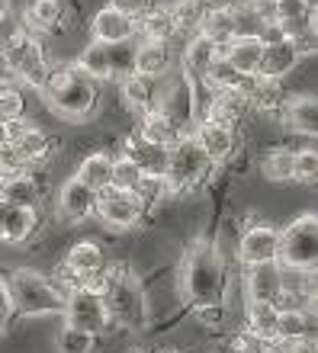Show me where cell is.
Here are the masks:
<instances>
[{
  "instance_id": "cell-15",
  "label": "cell",
  "mask_w": 318,
  "mask_h": 353,
  "mask_svg": "<svg viewBox=\"0 0 318 353\" xmlns=\"http://www.w3.org/2000/svg\"><path fill=\"white\" fill-rule=\"evenodd\" d=\"M58 215L65 219V222H87L97 209V193L94 190H87L81 180L74 176H68L65 183L58 186V203H55Z\"/></svg>"
},
{
  "instance_id": "cell-16",
  "label": "cell",
  "mask_w": 318,
  "mask_h": 353,
  "mask_svg": "<svg viewBox=\"0 0 318 353\" xmlns=\"http://www.w3.org/2000/svg\"><path fill=\"white\" fill-rule=\"evenodd\" d=\"M141 141H148V145H158V148H174L180 139H187L190 129H183L177 119H170L168 112H161V110H151L141 116L139 122V132H135Z\"/></svg>"
},
{
  "instance_id": "cell-3",
  "label": "cell",
  "mask_w": 318,
  "mask_h": 353,
  "mask_svg": "<svg viewBox=\"0 0 318 353\" xmlns=\"http://www.w3.org/2000/svg\"><path fill=\"white\" fill-rule=\"evenodd\" d=\"M100 296H103L106 315L112 327H126V331H141L148 325V296L135 270L129 267H112L100 276Z\"/></svg>"
},
{
  "instance_id": "cell-19",
  "label": "cell",
  "mask_w": 318,
  "mask_h": 353,
  "mask_svg": "<svg viewBox=\"0 0 318 353\" xmlns=\"http://www.w3.org/2000/svg\"><path fill=\"white\" fill-rule=\"evenodd\" d=\"M244 302H277L280 299V263H254L244 273Z\"/></svg>"
},
{
  "instance_id": "cell-2",
  "label": "cell",
  "mask_w": 318,
  "mask_h": 353,
  "mask_svg": "<svg viewBox=\"0 0 318 353\" xmlns=\"http://www.w3.org/2000/svg\"><path fill=\"white\" fill-rule=\"evenodd\" d=\"M39 93L48 110L65 122H87L100 106V87L74 65H52Z\"/></svg>"
},
{
  "instance_id": "cell-6",
  "label": "cell",
  "mask_w": 318,
  "mask_h": 353,
  "mask_svg": "<svg viewBox=\"0 0 318 353\" xmlns=\"http://www.w3.org/2000/svg\"><path fill=\"white\" fill-rule=\"evenodd\" d=\"M61 315H65L68 327H77V331L94 334V337L106 334L112 327L110 315H106V305H103V296H100V286H87V283H81V286L71 289L65 296Z\"/></svg>"
},
{
  "instance_id": "cell-43",
  "label": "cell",
  "mask_w": 318,
  "mask_h": 353,
  "mask_svg": "<svg viewBox=\"0 0 318 353\" xmlns=\"http://www.w3.org/2000/svg\"><path fill=\"white\" fill-rule=\"evenodd\" d=\"M110 7H116L119 13H126L129 19H139V17H145L155 3H151V0H110Z\"/></svg>"
},
{
  "instance_id": "cell-35",
  "label": "cell",
  "mask_w": 318,
  "mask_h": 353,
  "mask_svg": "<svg viewBox=\"0 0 318 353\" xmlns=\"http://www.w3.org/2000/svg\"><path fill=\"white\" fill-rule=\"evenodd\" d=\"M206 0H174V3H168L170 17H174V23H177V32L180 36H193L199 29V23H203V13H206Z\"/></svg>"
},
{
  "instance_id": "cell-7",
  "label": "cell",
  "mask_w": 318,
  "mask_h": 353,
  "mask_svg": "<svg viewBox=\"0 0 318 353\" xmlns=\"http://www.w3.org/2000/svg\"><path fill=\"white\" fill-rule=\"evenodd\" d=\"M3 58H7V77H17L19 84L26 87H42L48 74V55H46V46H42V39L36 32H26V36H19L17 42H10L3 48Z\"/></svg>"
},
{
  "instance_id": "cell-34",
  "label": "cell",
  "mask_w": 318,
  "mask_h": 353,
  "mask_svg": "<svg viewBox=\"0 0 318 353\" xmlns=\"http://www.w3.org/2000/svg\"><path fill=\"white\" fill-rule=\"evenodd\" d=\"M257 168H261L264 180L290 183L292 180V148H286V145H273V148L264 151V158H261Z\"/></svg>"
},
{
  "instance_id": "cell-10",
  "label": "cell",
  "mask_w": 318,
  "mask_h": 353,
  "mask_svg": "<svg viewBox=\"0 0 318 353\" xmlns=\"http://www.w3.org/2000/svg\"><path fill=\"white\" fill-rule=\"evenodd\" d=\"M94 215L106 225V228L126 232V228H135V225L145 219V205H141L132 193H119V190H103V193H97V209H94Z\"/></svg>"
},
{
  "instance_id": "cell-46",
  "label": "cell",
  "mask_w": 318,
  "mask_h": 353,
  "mask_svg": "<svg viewBox=\"0 0 318 353\" xmlns=\"http://www.w3.org/2000/svg\"><path fill=\"white\" fill-rule=\"evenodd\" d=\"M7 81V58H3V48H0V84Z\"/></svg>"
},
{
  "instance_id": "cell-9",
  "label": "cell",
  "mask_w": 318,
  "mask_h": 353,
  "mask_svg": "<svg viewBox=\"0 0 318 353\" xmlns=\"http://www.w3.org/2000/svg\"><path fill=\"white\" fill-rule=\"evenodd\" d=\"M280 254V228L270 222H248L238 238V261L244 267L254 263H277Z\"/></svg>"
},
{
  "instance_id": "cell-28",
  "label": "cell",
  "mask_w": 318,
  "mask_h": 353,
  "mask_svg": "<svg viewBox=\"0 0 318 353\" xmlns=\"http://www.w3.org/2000/svg\"><path fill=\"white\" fill-rule=\"evenodd\" d=\"M135 36L141 42H164V46H170V39H177L180 32L168 7H151L145 17L135 19Z\"/></svg>"
},
{
  "instance_id": "cell-11",
  "label": "cell",
  "mask_w": 318,
  "mask_h": 353,
  "mask_svg": "<svg viewBox=\"0 0 318 353\" xmlns=\"http://www.w3.org/2000/svg\"><path fill=\"white\" fill-rule=\"evenodd\" d=\"M193 141L206 151V158L212 161L215 168L232 161L238 154V129L228 125V122H215V119H199L193 129H190Z\"/></svg>"
},
{
  "instance_id": "cell-37",
  "label": "cell",
  "mask_w": 318,
  "mask_h": 353,
  "mask_svg": "<svg viewBox=\"0 0 318 353\" xmlns=\"http://www.w3.org/2000/svg\"><path fill=\"white\" fill-rule=\"evenodd\" d=\"M141 180V170L132 164L126 154H116L112 158V176H110V190H119V193H135V186Z\"/></svg>"
},
{
  "instance_id": "cell-26",
  "label": "cell",
  "mask_w": 318,
  "mask_h": 353,
  "mask_svg": "<svg viewBox=\"0 0 318 353\" xmlns=\"http://www.w3.org/2000/svg\"><path fill=\"white\" fill-rule=\"evenodd\" d=\"M42 186L39 180L29 174H13V176H0V203L7 205H19V209H36Z\"/></svg>"
},
{
  "instance_id": "cell-39",
  "label": "cell",
  "mask_w": 318,
  "mask_h": 353,
  "mask_svg": "<svg viewBox=\"0 0 318 353\" xmlns=\"http://www.w3.org/2000/svg\"><path fill=\"white\" fill-rule=\"evenodd\" d=\"M55 347H58V353H94L97 350V337L65 325L55 337Z\"/></svg>"
},
{
  "instance_id": "cell-4",
  "label": "cell",
  "mask_w": 318,
  "mask_h": 353,
  "mask_svg": "<svg viewBox=\"0 0 318 353\" xmlns=\"http://www.w3.org/2000/svg\"><path fill=\"white\" fill-rule=\"evenodd\" d=\"M3 289L10 296V308L26 318L61 315V308H65V296L55 289L52 276H46V273H39L32 267L10 270L7 279H3Z\"/></svg>"
},
{
  "instance_id": "cell-36",
  "label": "cell",
  "mask_w": 318,
  "mask_h": 353,
  "mask_svg": "<svg viewBox=\"0 0 318 353\" xmlns=\"http://www.w3.org/2000/svg\"><path fill=\"white\" fill-rule=\"evenodd\" d=\"M13 119H26V93L19 84L3 81L0 84V122H13Z\"/></svg>"
},
{
  "instance_id": "cell-38",
  "label": "cell",
  "mask_w": 318,
  "mask_h": 353,
  "mask_svg": "<svg viewBox=\"0 0 318 353\" xmlns=\"http://www.w3.org/2000/svg\"><path fill=\"white\" fill-rule=\"evenodd\" d=\"M135 199H139L145 209L148 205H158V203H164L168 196H174L170 193V186H168V180L164 176H148V174H141V180H139V186H135Z\"/></svg>"
},
{
  "instance_id": "cell-40",
  "label": "cell",
  "mask_w": 318,
  "mask_h": 353,
  "mask_svg": "<svg viewBox=\"0 0 318 353\" xmlns=\"http://www.w3.org/2000/svg\"><path fill=\"white\" fill-rule=\"evenodd\" d=\"M26 32H29V26H26V19H23V13L3 3V10H0V48H7L10 42H17Z\"/></svg>"
},
{
  "instance_id": "cell-17",
  "label": "cell",
  "mask_w": 318,
  "mask_h": 353,
  "mask_svg": "<svg viewBox=\"0 0 318 353\" xmlns=\"http://www.w3.org/2000/svg\"><path fill=\"white\" fill-rule=\"evenodd\" d=\"M280 119H283V125H286L290 132L312 139V135H315V129H318V106H315V97H312L309 90H306V93H292L290 100H283Z\"/></svg>"
},
{
  "instance_id": "cell-25",
  "label": "cell",
  "mask_w": 318,
  "mask_h": 353,
  "mask_svg": "<svg viewBox=\"0 0 318 353\" xmlns=\"http://www.w3.org/2000/svg\"><path fill=\"white\" fill-rule=\"evenodd\" d=\"M119 93H122V103L129 106L132 112H151L158 106V81L155 77H141V74H129L119 81Z\"/></svg>"
},
{
  "instance_id": "cell-45",
  "label": "cell",
  "mask_w": 318,
  "mask_h": 353,
  "mask_svg": "<svg viewBox=\"0 0 318 353\" xmlns=\"http://www.w3.org/2000/svg\"><path fill=\"white\" fill-rule=\"evenodd\" d=\"M273 3H277V0H248V7L261 19H273Z\"/></svg>"
},
{
  "instance_id": "cell-47",
  "label": "cell",
  "mask_w": 318,
  "mask_h": 353,
  "mask_svg": "<svg viewBox=\"0 0 318 353\" xmlns=\"http://www.w3.org/2000/svg\"><path fill=\"white\" fill-rule=\"evenodd\" d=\"M7 148V122H0V151Z\"/></svg>"
},
{
  "instance_id": "cell-23",
  "label": "cell",
  "mask_w": 318,
  "mask_h": 353,
  "mask_svg": "<svg viewBox=\"0 0 318 353\" xmlns=\"http://www.w3.org/2000/svg\"><path fill=\"white\" fill-rule=\"evenodd\" d=\"M119 154H126L141 174H148V176H164V170H168V148L148 145V141H141L139 135H129V139L122 141Z\"/></svg>"
},
{
  "instance_id": "cell-30",
  "label": "cell",
  "mask_w": 318,
  "mask_h": 353,
  "mask_svg": "<svg viewBox=\"0 0 318 353\" xmlns=\"http://www.w3.org/2000/svg\"><path fill=\"white\" fill-rule=\"evenodd\" d=\"M74 68L81 74H87L94 84L100 81H116L112 77V46H103V42H87L77 55Z\"/></svg>"
},
{
  "instance_id": "cell-29",
  "label": "cell",
  "mask_w": 318,
  "mask_h": 353,
  "mask_svg": "<svg viewBox=\"0 0 318 353\" xmlns=\"http://www.w3.org/2000/svg\"><path fill=\"white\" fill-rule=\"evenodd\" d=\"M29 32H58L68 19V3L65 0H32L23 13Z\"/></svg>"
},
{
  "instance_id": "cell-18",
  "label": "cell",
  "mask_w": 318,
  "mask_h": 353,
  "mask_svg": "<svg viewBox=\"0 0 318 353\" xmlns=\"http://www.w3.org/2000/svg\"><path fill=\"white\" fill-rule=\"evenodd\" d=\"M215 58H219V48L206 36L193 32L187 48H183V55H180V74L187 77L190 84H203V77H206V71L212 68Z\"/></svg>"
},
{
  "instance_id": "cell-27",
  "label": "cell",
  "mask_w": 318,
  "mask_h": 353,
  "mask_svg": "<svg viewBox=\"0 0 318 353\" xmlns=\"http://www.w3.org/2000/svg\"><path fill=\"white\" fill-rule=\"evenodd\" d=\"M261 52H264V42L257 36H235L228 46L219 52V58H225L235 71L241 74H257V65H261Z\"/></svg>"
},
{
  "instance_id": "cell-31",
  "label": "cell",
  "mask_w": 318,
  "mask_h": 353,
  "mask_svg": "<svg viewBox=\"0 0 318 353\" xmlns=\"http://www.w3.org/2000/svg\"><path fill=\"white\" fill-rule=\"evenodd\" d=\"M110 176H112V154L106 151H94V154H84V161L77 164L74 170V180L94 190V193H103L110 190Z\"/></svg>"
},
{
  "instance_id": "cell-42",
  "label": "cell",
  "mask_w": 318,
  "mask_h": 353,
  "mask_svg": "<svg viewBox=\"0 0 318 353\" xmlns=\"http://www.w3.org/2000/svg\"><path fill=\"white\" fill-rule=\"evenodd\" d=\"M193 318L206 327H219L225 321V302L222 305H197L193 308Z\"/></svg>"
},
{
  "instance_id": "cell-8",
  "label": "cell",
  "mask_w": 318,
  "mask_h": 353,
  "mask_svg": "<svg viewBox=\"0 0 318 353\" xmlns=\"http://www.w3.org/2000/svg\"><path fill=\"white\" fill-rule=\"evenodd\" d=\"M315 261H318V222H315V212H306L280 232L277 263L315 270Z\"/></svg>"
},
{
  "instance_id": "cell-49",
  "label": "cell",
  "mask_w": 318,
  "mask_h": 353,
  "mask_svg": "<svg viewBox=\"0 0 318 353\" xmlns=\"http://www.w3.org/2000/svg\"><path fill=\"white\" fill-rule=\"evenodd\" d=\"M0 10H3V0H0Z\"/></svg>"
},
{
  "instance_id": "cell-1",
  "label": "cell",
  "mask_w": 318,
  "mask_h": 353,
  "mask_svg": "<svg viewBox=\"0 0 318 353\" xmlns=\"http://www.w3.org/2000/svg\"><path fill=\"white\" fill-rule=\"evenodd\" d=\"M225 283H228V273H225V261L219 248L206 238H197L180 261V292H183V299L193 308L222 305Z\"/></svg>"
},
{
  "instance_id": "cell-14",
  "label": "cell",
  "mask_w": 318,
  "mask_h": 353,
  "mask_svg": "<svg viewBox=\"0 0 318 353\" xmlns=\"http://www.w3.org/2000/svg\"><path fill=\"white\" fill-rule=\"evenodd\" d=\"M90 36H94V42H103V46L135 42V19H129L126 13H119L116 7L106 3L90 19Z\"/></svg>"
},
{
  "instance_id": "cell-32",
  "label": "cell",
  "mask_w": 318,
  "mask_h": 353,
  "mask_svg": "<svg viewBox=\"0 0 318 353\" xmlns=\"http://www.w3.org/2000/svg\"><path fill=\"white\" fill-rule=\"evenodd\" d=\"M277 318H280V312L270 302H248L244 305V331L261 337L264 344H277Z\"/></svg>"
},
{
  "instance_id": "cell-13",
  "label": "cell",
  "mask_w": 318,
  "mask_h": 353,
  "mask_svg": "<svg viewBox=\"0 0 318 353\" xmlns=\"http://www.w3.org/2000/svg\"><path fill=\"white\" fill-rule=\"evenodd\" d=\"M61 270L68 276H74L77 283H90L106 270V257L103 248L97 241H74L65 251V261H61Z\"/></svg>"
},
{
  "instance_id": "cell-20",
  "label": "cell",
  "mask_w": 318,
  "mask_h": 353,
  "mask_svg": "<svg viewBox=\"0 0 318 353\" xmlns=\"http://www.w3.org/2000/svg\"><path fill=\"white\" fill-rule=\"evenodd\" d=\"M39 225L36 209L0 203V244H26Z\"/></svg>"
},
{
  "instance_id": "cell-48",
  "label": "cell",
  "mask_w": 318,
  "mask_h": 353,
  "mask_svg": "<svg viewBox=\"0 0 318 353\" xmlns=\"http://www.w3.org/2000/svg\"><path fill=\"white\" fill-rule=\"evenodd\" d=\"M132 353H145V350H132Z\"/></svg>"
},
{
  "instance_id": "cell-44",
  "label": "cell",
  "mask_w": 318,
  "mask_h": 353,
  "mask_svg": "<svg viewBox=\"0 0 318 353\" xmlns=\"http://www.w3.org/2000/svg\"><path fill=\"white\" fill-rule=\"evenodd\" d=\"M10 315H13V308H10V296H7V289H3V279H0V331L7 327Z\"/></svg>"
},
{
  "instance_id": "cell-24",
  "label": "cell",
  "mask_w": 318,
  "mask_h": 353,
  "mask_svg": "<svg viewBox=\"0 0 318 353\" xmlns=\"http://www.w3.org/2000/svg\"><path fill=\"white\" fill-rule=\"evenodd\" d=\"M13 154H17L23 164H26L29 170L39 168V164H46L48 158H52V151H55V141H52V135H48L46 129H39V125H29L23 135H19L13 145Z\"/></svg>"
},
{
  "instance_id": "cell-12",
  "label": "cell",
  "mask_w": 318,
  "mask_h": 353,
  "mask_svg": "<svg viewBox=\"0 0 318 353\" xmlns=\"http://www.w3.org/2000/svg\"><path fill=\"white\" fill-rule=\"evenodd\" d=\"M302 65V58L296 55V48H292L290 39H283V42H267L261 52V65H257V81L264 84H280L283 77H290L296 68Z\"/></svg>"
},
{
  "instance_id": "cell-33",
  "label": "cell",
  "mask_w": 318,
  "mask_h": 353,
  "mask_svg": "<svg viewBox=\"0 0 318 353\" xmlns=\"http://www.w3.org/2000/svg\"><path fill=\"white\" fill-rule=\"evenodd\" d=\"M302 341H312V312L283 308L277 318V344H302Z\"/></svg>"
},
{
  "instance_id": "cell-41",
  "label": "cell",
  "mask_w": 318,
  "mask_h": 353,
  "mask_svg": "<svg viewBox=\"0 0 318 353\" xmlns=\"http://www.w3.org/2000/svg\"><path fill=\"white\" fill-rule=\"evenodd\" d=\"M292 180H299V183L312 186L318 180V154L315 148H299V151H292Z\"/></svg>"
},
{
  "instance_id": "cell-5",
  "label": "cell",
  "mask_w": 318,
  "mask_h": 353,
  "mask_svg": "<svg viewBox=\"0 0 318 353\" xmlns=\"http://www.w3.org/2000/svg\"><path fill=\"white\" fill-rule=\"evenodd\" d=\"M215 170L219 168L206 158V151L193 141V135H187V139H180L177 145L168 151L164 180H168L174 196H187V193H197L199 186H206Z\"/></svg>"
},
{
  "instance_id": "cell-21",
  "label": "cell",
  "mask_w": 318,
  "mask_h": 353,
  "mask_svg": "<svg viewBox=\"0 0 318 353\" xmlns=\"http://www.w3.org/2000/svg\"><path fill=\"white\" fill-rule=\"evenodd\" d=\"M197 32H199V36H206L209 42H212V46L222 52V48L235 39V7L228 3V0L206 7V13H203V23H199Z\"/></svg>"
},
{
  "instance_id": "cell-22",
  "label": "cell",
  "mask_w": 318,
  "mask_h": 353,
  "mask_svg": "<svg viewBox=\"0 0 318 353\" xmlns=\"http://www.w3.org/2000/svg\"><path fill=\"white\" fill-rule=\"evenodd\" d=\"M174 71V48L164 42H135V74L161 81Z\"/></svg>"
}]
</instances>
